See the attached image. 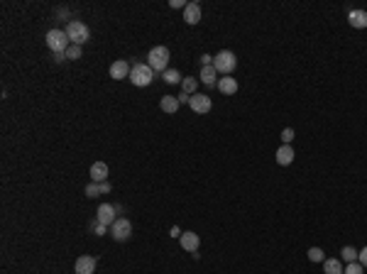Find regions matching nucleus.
Returning a JSON list of instances; mask_svg holds the SVG:
<instances>
[{
    "mask_svg": "<svg viewBox=\"0 0 367 274\" xmlns=\"http://www.w3.org/2000/svg\"><path fill=\"white\" fill-rule=\"evenodd\" d=\"M66 37L71 39V44L83 47V44L91 39V27H88L86 22H81V20H69V22H66Z\"/></svg>",
    "mask_w": 367,
    "mask_h": 274,
    "instance_id": "f257e3e1",
    "label": "nucleus"
},
{
    "mask_svg": "<svg viewBox=\"0 0 367 274\" xmlns=\"http://www.w3.org/2000/svg\"><path fill=\"white\" fill-rule=\"evenodd\" d=\"M44 39H47V47L52 49V54H66V49L71 47V39L66 37V30H59V27L49 30Z\"/></svg>",
    "mask_w": 367,
    "mask_h": 274,
    "instance_id": "f03ea898",
    "label": "nucleus"
},
{
    "mask_svg": "<svg viewBox=\"0 0 367 274\" xmlns=\"http://www.w3.org/2000/svg\"><path fill=\"white\" fill-rule=\"evenodd\" d=\"M130 81H132V86H137V88H145L149 86L152 81H154V69L149 66V64H132V71H130Z\"/></svg>",
    "mask_w": 367,
    "mask_h": 274,
    "instance_id": "7ed1b4c3",
    "label": "nucleus"
},
{
    "mask_svg": "<svg viewBox=\"0 0 367 274\" xmlns=\"http://www.w3.org/2000/svg\"><path fill=\"white\" fill-rule=\"evenodd\" d=\"M169 59H171V54H169V47H152V49H149V54H147V64L154 69V73H157V71L164 73L166 69H169Z\"/></svg>",
    "mask_w": 367,
    "mask_h": 274,
    "instance_id": "20e7f679",
    "label": "nucleus"
},
{
    "mask_svg": "<svg viewBox=\"0 0 367 274\" xmlns=\"http://www.w3.org/2000/svg\"><path fill=\"white\" fill-rule=\"evenodd\" d=\"M235 66H238V56L233 54L230 49H223V52H218L216 59H213V69H216L218 73H223V76H233Z\"/></svg>",
    "mask_w": 367,
    "mask_h": 274,
    "instance_id": "39448f33",
    "label": "nucleus"
},
{
    "mask_svg": "<svg viewBox=\"0 0 367 274\" xmlns=\"http://www.w3.org/2000/svg\"><path fill=\"white\" fill-rule=\"evenodd\" d=\"M108 235L115 240V242H125V240H130L132 238V220L125 218V216H120V218L110 225Z\"/></svg>",
    "mask_w": 367,
    "mask_h": 274,
    "instance_id": "423d86ee",
    "label": "nucleus"
},
{
    "mask_svg": "<svg viewBox=\"0 0 367 274\" xmlns=\"http://www.w3.org/2000/svg\"><path fill=\"white\" fill-rule=\"evenodd\" d=\"M96 218L101 220L103 225H113L115 220H118V211H115V203H101L98 206V211H96Z\"/></svg>",
    "mask_w": 367,
    "mask_h": 274,
    "instance_id": "0eeeda50",
    "label": "nucleus"
},
{
    "mask_svg": "<svg viewBox=\"0 0 367 274\" xmlns=\"http://www.w3.org/2000/svg\"><path fill=\"white\" fill-rule=\"evenodd\" d=\"M108 71H110V78H113V81H123V78H130L132 66H130V61H125V59H118V61L110 64Z\"/></svg>",
    "mask_w": 367,
    "mask_h": 274,
    "instance_id": "6e6552de",
    "label": "nucleus"
},
{
    "mask_svg": "<svg viewBox=\"0 0 367 274\" xmlns=\"http://www.w3.org/2000/svg\"><path fill=\"white\" fill-rule=\"evenodd\" d=\"M191 110L194 113H199V115H206V113H211L213 108V101H211V96H203V93H196V96H191Z\"/></svg>",
    "mask_w": 367,
    "mask_h": 274,
    "instance_id": "1a4fd4ad",
    "label": "nucleus"
},
{
    "mask_svg": "<svg viewBox=\"0 0 367 274\" xmlns=\"http://www.w3.org/2000/svg\"><path fill=\"white\" fill-rule=\"evenodd\" d=\"M96 267H98V262H96V257H91V255H81L76 259V264H73L76 274H93Z\"/></svg>",
    "mask_w": 367,
    "mask_h": 274,
    "instance_id": "9d476101",
    "label": "nucleus"
},
{
    "mask_svg": "<svg viewBox=\"0 0 367 274\" xmlns=\"http://www.w3.org/2000/svg\"><path fill=\"white\" fill-rule=\"evenodd\" d=\"M179 240H181V247L186 250V252H191V255H194V252H199L201 238H199L194 230H186V233H181V238H179Z\"/></svg>",
    "mask_w": 367,
    "mask_h": 274,
    "instance_id": "9b49d317",
    "label": "nucleus"
},
{
    "mask_svg": "<svg viewBox=\"0 0 367 274\" xmlns=\"http://www.w3.org/2000/svg\"><path fill=\"white\" fill-rule=\"evenodd\" d=\"M184 22L186 25H199L201 22V5L199 3H189L184 8Z\"/></svg>",
    "mask_w": 367,
    "mask_h": 274,
    "instance_id": "f8f14e48",
    "label": "nucleus"
},
{
    "mask_svg": "<svg viewBox=\"0 0 367 274\" xmlns=\"http://www.w3.org/2000/svg\"><path fill=\"white\" fill-rule=\"evenodd\" d=\"M91 181L93 184L108 181V164L106 162H93L91 164Z\"/></svg>",
    "mask_w": 367,
    "mask_h": 274,
    "instance_id": "ddd939ff",
    "label": "nucleus"
},
{
    "mask_svg": "<svg viewBox=\"0 0 367 274\" xmlns=\"http://www.w3.org/2000/svg\"><path fill=\"white\" fill-rule=\"evenodd\" d=\"M348 22H350V27H355V30H365L367 27V10H350Z\"/></svg>",
    "mask_w": 367,
    "mask_h": 274,
    "instance_id": "4468645a",
    "label": "nucleus"
},
{
    "mask_svg": "<svg viewBox=\"0 0 367 274\" xmlns=\"http://www.w3.org/2000/svg\"><path fill=\"white\" fill-rule=\"evenodd\" d=\"M218 91L223 96H235L238 93V81L233 76H223V78H218Z\"/></svg>",
    "mask_w": 367,
    "mask_h": 274,
    "instance_id": "2eb2a0df",
    "label": "nucleus"
},
{
    "mask_svg": "<svg viewBox=\"0 0 367 274\" xmlns=\"http://www.w3.org/2000/svg\"><path fill=\"white\" fill-rule=\"evenodd\" d=\"M294 149H292V145H282L279 149H277V164L279 166H289L294 162Z\"/></svg>",
    "mask_w": 367,
    "mask_h": 274,
    "instance_id": "dca6fc26",
    "label": "nucleus"
},
{
    "mask_svg": "<svg viewBox=\"0 0 367 274\" xmlns=\"http://www.w3.org/2000/svg\"><path fill=\"white\" fill-rule=\"evenodd\" d=\"M179 106H181V103H179V98H176V96H162V101H159V108L164 110V113H169V115H171V113H176Z\"/></svg>",
    "mask_w": 367,
    "mask_h": 274,
    "instance_id": "f3484780",
    "label": "nucleus"
},
{
    "mask_svg": "<svg viewBox=\"0 0 367 274\" xmlns=\"http://www.w3.org/2000/svg\"><path fill=\"white\" fill-rule=\"evenodd\" d=\"M201 81L206 86H218V71L213 66H201Z\"/></svg>",
    "mask_w": 367,
    "mask_h": 274,
    "instance_id": "a211bd4d",
    "label": "nucleus"
},
{
    "mask_svg": "<svg viewBox=\"0 0 367 274\" xmlns=\"http://www.w3.org/2000/svg\"><path fill=\"white\" fill-rule=\"evenodd\" d=\"M343 269H345V267H343L340 259H326V262H323V272L326 274H343Z\"/></svg>",
    "mask_w": 367,
    "mask_h": 274,
    "instance_id": "6ab92c4d",
    "label": "nucleus"
},
{
    "mask_svg": "<svg viewBox=\"0 0 367 274\" xmlns=\"http://www.w3.org/2000/svg\"><path fill=\"white\" fill-rule=\"evenodd\" d=\"M162 78H164V83H169V86H174V83H181L184 76L176 69H166L164 73H162Z\"/></svg>",
    "mask_w": 367,
    "mask_h": 274,
    "instance_id": "aec40b11",
    "label": "nucleus"
},
{
    "mask_svg": "<svg viewBox=\"0 0 367 274\" xmlns=\"http://www.w3.org/2000/svg\"><path fill=\"white\" fill-rule=\"evenodd\" d=\"M357 255H360V252H357V250H355V247H350V245H345V247H343V250H340V259H343V262H357Z\"/></svg>",
    "mask_w": 367,
    "mask_h": 274,
    "instance_id": "412c9836",
    "label": "nucleus"
},
{
    "mask_svg": "<svg viewBox=\"0 0 367 274\" xmlns=\"http://www.w3.org/2000/svg\"><path fill=\"white\" fill-rule=\"evenodd\" d=\"M181 88H184V93H189V96H196V88H199V81L196 78H184L181 81Z\"/></svg>",
    "mask_w": 367,
    "mask_h": 274,
    "instance_id": "4be33fe9",
    "label": "nucleus"
},
{
    "mask_svg": "<svg viewBox=\"0 0 367 274\" xmlns=\"http://www.w3.org/2000/svg\"><path fill=\"white\" fill-rule=\"evenodd\" d=\"M91 230L96 233V235H98V238H103V235H108V233H110L108 225H103V223H101L98 218H93V220H91Z\"/></svg>",
    "mask_w": 367,
    "mask_h": 274,
    "instance_id": "5701e85b",
    "label": "nucleus"
},
{
    "mask_svg": "<svg viewBox=\"0 0 367 274\" xmlns=\"http://www.w3.org/2000/svg\"><path fill=\"white\" fill-rule=\"evenodd\" d=\"M66 59H69V61H76V59H81V56H83V47H78V44H71V47H69V49H66Z\"/></svg>",
    "mask_w": 367,
    "mask_h": 274,
    "instance_id": "b1692460",
    "label": "nucleus"
},
{
    "mask_svg": "<svg viewBox=\"0 0 367 274\" xmlns=\"http://www.w3.org/2000/svg\"><path fill=\"white\" fill-rule=\"evenodd\" d=\"M83 194H86V199H98V196H103V194H101V184H88V186H86V191H83Z\"/></svg>",
    "mask_w": 367,
    "mask_h": 274,
    "instance_id": "393cba45",
    "label": "nucleus"
},
{
    "mask_svg": "<svg viewBox=\"0 0 367 274\" xmlns=\"http://www.w3.org/2000/svg\"><path fill=\"white\" fill-rule=\"evenodd\" d=\"M309 259L311 262H326V255L321 247H309Z\"/></svg>",
    "mask_w": 367,
    "mask_h": 274,
    "instance_id": "a878e982",
    "label": "nucleus"
},
{
    "mask_svg": "<svg viewBox=\"0 0 367 274\" xmlns=\"http://www.w3.org/2000/svg\"><path fill=\"white\" fill-rule=\"evenodd\" d=\"M343 274H365V267L360 262H350V264H345Z\"/></svg>",
    "mask_w": 367,
    "mask_h": 274,
    "instance_id": "bb28decb",
    "label": "nucleus"
},
{
    "mask_svg": "<svg viewBox=\"0 0 367 274\" xmlns=\"http://www.w3.org/2000/svg\"><path fill=\"white\" fill-rule=\"evenodd\" d=\"M279 137H282V142H284V145H292V140H294V130H292V128H284V130H282V135H279Z\"/></svg>",
    "mask_w": 367,
    "mask_h": 274,
    "instance_id": "cd10ccee",
    "label": "nucleus"
},
{
    "mask_svg": "<svg viewBox=\"0 0 367 274\" xmlns=\"http://www.w3.org/2000/svg\"><path fill=\"white\" fill-rule=\"evenodd\" d=\"M357 262H360V264H362V267L367 269V245L362 247V250H360V255H357Z\"/></svg>",
    "mask_w": 367,
    "mask_h": 274,
    "instance_id": "c85d7f7f",
    "label": "nucleus"
},
{
    "mask_svg": "<svg viewBox=\"0 0 367 274\" xmlns=\"http://www.w3.org/2000/svg\"><path fill=\"white\" fill-rule=\"evenodd\" d=\"M110 191H113L110 181H103V184H101V194H103V196H106V194H110Z\"/></svg>",
    "mask_w": 367,
    "mask_h": 274,
    "instance_id": "c756f323",
    "label": "nucleus"
},
{
    "mask_svg": "<svg viewBox=\"0 0 367 274\" xmlns=\"http://www.w3.org/2000/svg\"><path fill=\"white\" fill-rule=\"evenodd\" d=\"M176 98H179V103H191V96H189V93H179V96H176Z\"/></svg>",
    "mask_w": 367,
    "mask_h": 274,
    "instance_id": "7c9ffc66",
    "label": "nucleus"
},
{
    "mask_svg": "<svg viewBox=\"0 0 367 274\" xmlns=\"http://www.w3.org/2000/svg\"><path fill=\"white\" fill-rule=\"evenodd\" d=\"M169 5H171V8H186V5H189V3H184V0H171V3H169Z\"/></svg>",
    "mask_w": 367,
    "mask_h": 274,
    "instance_id": "2f4dec72",
    "label": "nucleus"
},
{
    "mask_svg": "<svg viewBox=\"0 0 367 274\" xmlns=\"http://www.w3.org/2000/svg\"><path fill=\"white\" fill-rule=\"evenodd\" d=\"M56 15H59V18H69V10H66V8H56Z\"/></svg>",
    "mask_w": 367,
    "mask_h": 274,
    "instance_id": "473e14b6",
    "label": "nucleus"
},
{
    "mask_svg": "<svg viewBox=\"0 0 367 274\" xmlns=\"http://www.w3.org/2000/svg\"><path fill=\"white\" fill-rule=\"evenodd\" d=\"M169 235H171V238H181V230H179V228H176V225H174V228H171V230H169Z\"/></svg>",
    "mask_w": 367,
    "mask_h": 274,
    "instance_id": "72a5a7b5",
    "label": "nucleus"
},
{
    "mask_svg": "<svg viewBox=\"0 0 367 274\" xmlns=\"http://www.w3.org/2000/svg\"><path fill=\"white\" fill-rule=\"evenodd\" d=\"M52 59H54L56 64H61V61H64V59H66V56H64V54H52Z\"/></svg>",
    "mask_w": 367,
    "mask_h": 274,
    "instance_id": "f704fd0d",
    "label": "nucleus"
},
{
    "mask_svg": "<svg viewBox=\"0 0 367 274\" xmlns=\"http://www.w3.org/2000/svg\"><path fill=\"white\" fill-rule=\"evenodd\" d=\"M115 211H118V218H120V216H123V213H125V208H123V206H120V203H115Z\"/></svg>",
    "mask_w": 367,
    "mask_h": 274,
    "instance_id": "c9c22d12",
    "label": "nucleus"
}]
</instances>
